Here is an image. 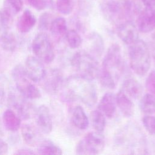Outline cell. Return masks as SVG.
Wrapping results in <instances>:
<instances>
[{
  "mask_svg": "<svg viewBox=\"0 0 155 155\" xmlns=\"http://www.w3.org/2000/svg\"><path fill=\"white\" fill-rule=\"evenodd\" d=\"M79 76L68 78L63 82L61 97L66 102L80 101L88 107H93L97 101L96 86L91 82Z\"/></svg>",
  "mask_w": 155,
  "mask_h": 155,
  "instance_id": "obj_1",
  "label": "cell"
},
{
  "mask_svg": "<svg viewBox=\"0 0 155 155\" xmlns=\"http://www.w3.org/2000/svg\"><path fill=\"white\" fill-rule=\"evenodd\" d=\"M145 138L139 127L133 124L123 126L115 134L114 143L119 150L128 154H141L145 151Z\"/></svg>",
  "mask_w": 155,
  "mask_h": 155,
  "instance_id": "obj_2",
  "label": "cell"
},
{
  "mask_svg": "<svg viewBox=\"0 0 155 155\" xmlns=\"http://www.w3.org/2000/svg\"><path fill=\"white\" fill-rule=\"evenodd\" d=\"M130 65L133 71L139 76H144L151 66L150 50L146 43L140 39L130 45L129 48Z\"/></svg>",
  "mask_w": 155,
  "mask_h": 155,
  "instance_id": "obj_3",
  "label": "cell"
},
{
  "mask_svg": "<svg viewBox=\"0 0 155 155\" xmlns=\"http://www.w3.org/2000/svg\"><path fill=\"white\" fill-rule=\"evenodd\" d=\"M71 65L75 69L77 75L82 78L93 81L97 76L99 70L98 62L85 50L76 51L71 57Z\"/></svg>",
  "mask_w": 155,
  "mask_h": 155,
  "instance_id": "obj_4",
  "label": "cell"
},
{
  "mask_svg": "<svg viewBox=\"0 0 155 155\" xmlns=\"http://www.w3.org/2000/svg\"><path fill=\"white\" fill-rule=\"evenodd\" d=\"M12 76L17 91L22 96L28 99H36L41 97V94L39 90L29 81L30 79L22 65L18 64L15 66L12 71Z\"/></svg>",
  "mask_w": 155,
  "mask_h": 155,
  "instance_id": "obj_5",
  "label": "cell"
},
{
  "mask_svg": "<svg viewBox=\"0 0 155 155\" xmlns=\"http://www.w3.org/2000/svg\"><path fill=\"white\" fill-rule=\"evenodd\" d=\"M102 68L110 72L117 81L124 71V63L121 48L117 44H113L108 49L102 61Z\"/></svg>",
  "mask_w": 155,
  "mask_h": 155,
  "instance_id": "obj_6",
  "label": "cell"
},
{
  "mask_svg": "<svg viewBox=\"0 0 155 155\" xmlns=\"http://www.w3.org/2000/svg\"><path fill=\"white\" fill-rule=\"evenodd\" d=\"M105 146L104 137L102 133L90 132L87 133L77 144L76 154L94 155L101 153Z\"/></svg>",
  "mask_w": 155,
  "mask_h": 155,
  "instance_id": "obj_7",
  "label": "cell"
},
{
  "mask_svg": "<svg viewBox=\"0 0 155 155\" xmlns=\"http://www.w3.org/2000/svg\"><path fill=\"white\" fill-rule=\"evenodd\" d=\"M31 47L35 56L41 62L50 64L54 60V48L46 33L38 34L33 41Z\"/></svg>",
  "mask_w": 155,
  "mask_h": 155,
  "instance_id": "obj_8",
  "label": "cell"
},
{
  "mask_svg": "<svg viewBox=\"0 0 155 155\" xmlns=\"http://www.w3.org/2000/svg\"><path fill=\"white\" fill-rule=\"evenodd\" d=\"M27 99L21 94H16L14 90L10 91L8 95V102L16 110L20 118L23 119L30 118L31 113V105Z\"/></svg>",
  "mask_w": 155,
  "mask_h": 155,
  "instance_id": "obj_9",
  "label": "cell"
},
{
  "mask_svg": "<svg viewBox=\"0 0 155 155\" xmlns=\"http://www.w3.org/2000/svg\"><path fill=\"white\" fill-rule=\"evenodd\" d=\"M24 68L28 78L35 82H41L47 72L42 62L33 56L27 58Z\"/></svg>",
  "mask_w": 155,
  "mask_h": 155,
  "instance_id": "obj_10",
  "label": "cell"
},
{
  "mask_svg": "<svg viewBox=\"0 0 155 155\" xmlns=\"http://www.w3.org/2000/svg\"><path fill=\"white\" fill-rule=\"evenodd\" d=\"M43 88L48 93L56 94L61 88L64 81L62 73L58 69H53L49 72H46L44 79L41 81Z\"/></svg>",
  "mask_w": 155,
  "mask_h": 155,
  "instance_id": "obj_11",
  "label": "cell"
},
{
  "mask_svg": "<svg viewBox=\"0 0 155 155\" xmlns=\"http://www.w3.org/2000/svg\"><path fill=\"white\" fill-rule=\"evenodd\" d=\"M117 34L120 40L127 45H130L139 39L138 29L131 20H126L120 23L117 27Z\"/></svg>",
  "mask_w": 155,
  "mask_h": 155,
  "instance_id": "obj_12",
  "label": "cell"
},
{
  "mask_svg": "<svg viewBox=\"0 0 155 155\" xmlns=\"http://www.w3.org/2000/svg\"><path fill=\"white\" fill-rule=\"evenodd\" d=\"M35 119L38 128L41 133L49 134L53 129V121L48 108L42 105L35 111Z\"/></svg>",
  "mask_w": 155,
  "mask_h": 155,
  "instance_id": "obj_13",
  "label": "cell"
},
{
  "mask_svg": "<svg viewBox=\"0 0 155 155\" xmlns=\"http://www.w3.org/2000/svg\"><path fill=\"white\" fill-rule=\"evenodd\" d=\"M136 27L142 33H149L155 28V11L152 7H147L138 13Z\"/></svg>",
  "mask_w": 155,
  "mask_h": 155,
  "instance_id": "obj_14",
  "label": "cell"
},
{
  "mask_svg": "<svg viewBox=\"0 0 155 155\" xmlns=\"http://www.w3.org/2000/svg\"><path fill=\"white\" fill-rule=\"evenodd\" d=\"M21 130L22 139L27 145L38 146L42 141L41 131L38 127L30 124H25L21 126Z\"/></svg>",
  "mask_w": 155,
  "mask_h": 155,
  "instance_id": "obj_15",
  "label": "cell"
},
{
  "mask_svg": "<svg viewBox=\"0 0 155 155\" xmlns=\"http://www.w3.org/2000/svg\"><path fill=\"white\" fill-rule=\"evenodd\" d=\"M116 95L112 93H105L101 99L97 106V110L109 119L112 118L116 110Z\"/></svg>",
  "mask_w": 155,
  "mask_h": 155,
  "instance_id": "obj_16",
  "label": "cell"
},
{
  "mask_svg": "<svg viewBox=\"0 0 155 155\" xmlns=\"http://www.w3.org/2000/svg\"><path fill=\"white\" fill-rule=\"evenodd\" d=\"M116 104L122 115L127 117H131L134 114V106L130 99L122 90L116 95Z\"/></svg>",
  "mask_w": 155,
  "mask_h": 155,
  "instance_id": "obj_17",
  "label": "cell"
},
{
  "mask_svg": "<svg viewBox=\"0 0 155 155\" xmlns=\"http://www.w3.org/2000/svg\"><path fill=\"white\" fill-rule=\"evenodd\" d=\"M121 90L131 99H138L143 91L140 83L133 78H128L123 82Z\"/></svg>",
  "mask_w": 155,
  "mask_h": 155,
  "instance_id": "obj_18",
  "label": "cell"
},
{
  "mask_svg": "<svg viewBox=\"0 0 155 155\" xmlns=\"http://www.w3.org/2000/svg\"><path fill=\"white\" fill-rule=\"evenodd\" d=\"M71 121L73 125L81 130H85L88 127V118L84 108L76 105L71 112Z\"/></svg>",
  "mask_w": 155,
  "mask_h": 155,
  "instance_id": "obj_19",
  "label": "cell"
},
{
  "mask_svg": "<svg viewBox=\"0 0 155 155\" xmlns=\"http://www.w3.org/2000/svg\"><path fill=\"white\" fill-rule=\"evenodd\" d=\"M36 23L35 15L29 10H25L19 18L17 22V28L22 33L29 32Z\"/></svg>",
  "mask_w": 155,
  "mask_h": 155,
  "instance_id": "obj_20",
  "label": "cell"
},
{
  "mask_svg": "<svg viewBox=\"0 0 155 155\" xmlns=\"http://www.w3.org/2000/svg\"><path fill=\"white\" fill-rule=\"evenodd\" d=\"M2 122L5 128L12 132L18 131L21 127V118L12 110L7 109L2 114Z\"/></svg>",
  "mask_w": 155,
  "mask_h": 155,
  "instance_id": "obj_21",
  "label": "cell"
},
{
  "mask_svg": "<svg viewBox=\"0 0 155 155\" xmlns=\"http://www.w3.org/2000/svg\"><path fill=\"white\" fill-rule=\"evenodd\" d=\"M88 44L90 46L88 53L95 58L101 57L104 49V43L102 36L97 33H92L89 36Z\"/></svg>",
  "mask_w": 155,
  "mask_h": 155,
  "instance_id": "obj_22",
  "label": "cell"
},
{
  "mask_svg": "<svg viewBox=\"0 0 155 155\" xmlns=\"http://www.w3.org/2000/svg\"><path fill=\"white\" fill-rule=\"evenodd\" d=\"M49 29L54 38L57 39L62 38L65 36L68 31L65 19L62 17H58L53 19Z\"/></svg>",
  "mask_w": 155,
  "mask_h": 155,
  "instance_id": "obj_23",
  "label": "cell"
},
{
  "mask_svg": "<svg viewBox=\"0 0 155 155\" xmlns=\"http://www.w3.org/2000/svg\"><path fill=\"white\" fill-rule=\"evenodd\" d=\"M13 13L6 7L0 11V39L8 32L12 24Z\"/></svg>",
  "mask_w": 155,
  "mask_h": 155,
  "instance_id": "obj_24",
  "label": "cell"
},
{
  "mask_svg": "<svg viewBox=\"0 0 155 155\" xmlns=\"http://www.w3.org/2000/svg\"><path fill=\"white\" fill-rule=\"evenodd\" d=\"M37 151L39 154L60 155L62 154V150L50 140H42L38 145Z\"/></svg>",
  "mask_w": 155,
  "mask_h": 155,
  "instance_id": "obj_25",
  "label": "cell"
},
{
  "mask_svg": "<svg viewBox=\"0 0 155 155\" xmlns=\"http://www.w3.org/2000/svg\"><path fill=\"white\" fill-rule=\"evenodd\" d=\"M90 119L93 128L96 132L102 133L106 125L105 115L98 110H94L90 114Z\"/></svg>",
  "mask_w": 155,
  "mask_h": 155,
  "instance_id": "obj_26",
  "label": "cell"
},
{
  "mask_svg": "<svg viewBox=\"0 0 155 155\" xmlns=\"http://www.w3.org/2000/svg\"><path fill=\"white\" fill-rule=\"evenodd\" d=\"M97 78L103 87L109 89H114L115 88L116 80L110 72L101 68H99Z\"/></svg>",
  "mask_w": 155,
  "mask_h": 155,
  "instance_id": "obj_27",
  "label": "cell"
},
{
  "mask_svg": "<svg viewBox=\"0 0 155 155\" xmlns=\"http://www.w3.org/2000/svg\"><path fill=\"white\" fill-rule=\"evenodd\" d=\"M139 107L142 112L146 114L155 113V98L150 93L145 94L140 99Z\"/></svg>",
  "mask_w": 155,
  "mask_h": 155,
  "instance_id": "obj_28",
  "label": "cell"
},
{
  "mask_svg": "<svg viewBox=\"0 0 155 155\" xmlns=\"http://www.w3.org/2000/svg\"><path fill=\"white\" fill-rule=\"evenodd\" d=\"M0 44L5 50L13 51L18 45V39L13 33L7 32L0 39Z\"/></svg>",
  "mask_w": 155,
  "mask_h": 155,
  "instance_id": "obj_29",
  "label": "cell"
},
{
  "mask_svg": "<svg viewBox=\"0 0 155 155\" xmlns=\"http://www.w3.org/2000/svg\"><path fill=\"white\" fill-rule=\"evenodd\" d=\"M65 37L69 47L73 49L79 48L82 43L81 36L74 30H68Z\"/></svg>",
  "mask_w": 155,
  "mask_h": 155,
  "instance_id": "obj_30",
  "label": "cell"
},
{
  "mask_svg": "<svg viewBox=\"0 0 155 155\" xmlns=\"http://www.w3.org/2000/svg\"><path fill=\"white\" fill-rule=\"evenodd\" d=\"M57 10L62 14L67 15L70 14L74 6V0H56Z\"/></svg>",
  "mask_w": 155,
  "mask_h": 155,
  "instance_id": "obj_31",
  "label": "cell"
},
{
  "mask_svg": "<svg viewBox=\"0 0 155 155\" xmlns=\"http://www.w3.org/2000/svg\"><path fill=\"white\" fill-rule=\"evenodd\" d=\"M30 6L37 10H42L45 8H53V0H27Z\"/></svg>",
  "mask_w": 155,
  "mask_h": 155,
  "instance_id": "obj_32",
  "label": "cell"
},
{
  "mask_svg": "<svg viewBox=\"0 0 155 155\" xmlns=\"http://www.w3.org/2000/svg\"><path fill=\"white\" fill-rule=\"evenodd\" d=\"M51 15L48 12L43 13L39 17L38 28L40 30L45 31L50 28L51 23Z\"/></svg>",
  "mask_w": 155,
  "mask_h": 155,
  "instance_id": "obj_33",
  "label": "cell"
},
{
  "mask_svg": "<svg viewBox=\"0 0 155 155\" xmlns=\"http://www.w3.org/2000/svg\"><path fill=\"white\" fill-rule=\"evenodd\" d=\"M145 129L151 135H155V116H145L142 118Z\"/></svg>",
  "mask_w": 155,
  "mask_h": 155,
  "instance_id": "obj_34",
  "label": "cell"
},
{
  "mask_svg": "<svg viewBox=\"0 0 155 155\" xmlns=\"http://www.w3.org/2000/svg\"><path fill=\"white\" fill-rule=\"evenodd\" d=\"M145 87L150 94L155 98V70H152L145 81Z\"/></svg>",
  "mask_w": 155,
  "mask_h": 155,
  "instance_id": "obj_35",
  "label": "cell"
},
{
  "mask_svg": "<svg viewBox=\"0 0 155 155\" xmlns=\"http://www.w3.org/2000/svg\"><path fill=\"white\" fill-rule=\"evenodd\" d=\"M5 6L10 9L13 14L21 12L23 8L22 0H6Z\"/></svg>",
  "mask_w": 155,
  "mask_h": 155,
  "instance_id": "obj_36",
  "label": "cell"
},
{
  "mask_svg": "<svg viewBox=\"0 0 155 155\" xmlns=\"http://www.w3.org/2000/svg\"><path fill=\"white\" fill-rule=\"evenodd\" d=\"M8 146L6 142L0 139V155L5 154L8 153Z\"/></svg>",
  "mask_w": 155,
  "mask_h": 155,
  "instance_id": "obj_37",
  "label": "cell"
},
{
  "mask_svg": "<svg viewBox=\"0 0 155 155\" xmlns=\"http://www.w3.org/2000/svg\"><path fill=\"white\" fill-rule=\"evenodd\" d=\"M15 154H34L35 152L29 149L22 148V149H19V150H17V151L16 153H15Z\"/></svg>",
  "mask_w": 155,
  "mask_h": 155,
  "instance_id": "obj_38",
  "label": "cell"
},
{
  "mask_svg": "<svg viewBox=\"0 0 155 155\" xmlns=\"http://www.w3.org/2000/svg\"><path fill=\"white\" fill-rule=\"evenodd\" d=\"M147 7H153L155 6V0H141Z\"/></svg>",
  "mask_w": 155,
  "mask_h": 155,
  "instance_id": "obj_39",
  "label": "cell"
}]
</instances>
